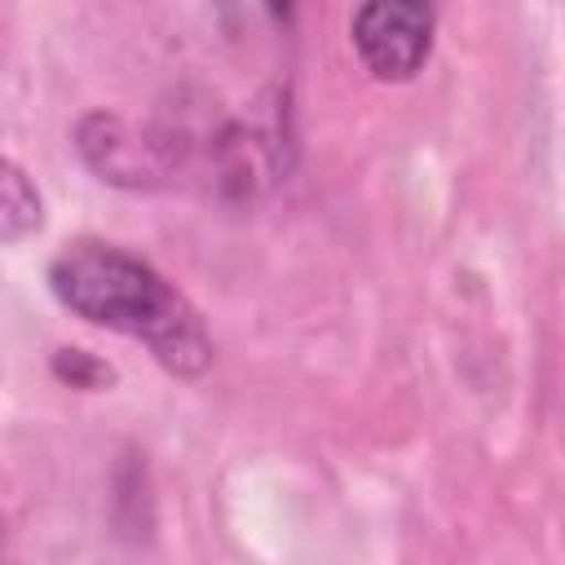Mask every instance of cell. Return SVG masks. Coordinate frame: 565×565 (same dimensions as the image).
<instances>
[{
  "label": "cell",
  "mask_w": 565,
  "mask_h": 565,
  "mask_svg": "<svg viewBox=\"0 0 565 565\" xmlns=\"http://www.w3.org/2000/svg\"><path fill=\"white\" fill-rule=\"evenodd\" d=\"M53 296L84 322L141 340L168 371L199 375L212 362L199 313L141 256L110 243H75L49 265Z\"/></svg>",
  "instance_id": "cell-1"
},
{
  "label": "cell",
  "mask_w": 565,
  "mask_h": 565,
  "mask_svg": "<svg viewBox=\"0 0 565 565\" xmlns=\"http://www.w3.org/2000/svg\"><path fill=\"white\" fill-rule=\"evenodd\" d=\"M0 221H4V238L9 243H18L26 230H35L40 225V194H35V185L22 177V168L18 163H4V194H0Z\"/></svg>",
  "instance_id": "cell-3"
},
{
  "label": "cell",
  "mask_w": 565,
  "mask_h": 565,
  "mask_svg": "<svg viewBox=\"0 0 565 565\" xmlns=\"http://www.w3.org/2000/svg\"><path fill=\"white\" fill-rule=\"evenodd\" d=\"M433 0H362L353 13V49L375 79H415L433 53Z\"/></svg>",
  "instance_id": "cell-2"
},
{
  "label": "cell",
  "mask_w": 565,
  "mask_h": 565,
  "mask_svg": "<svg viewBox=\"0 0 565 565\" xmlns=\"http://www.w3.org/2000/svg\"><path fill=\"white\" fill-rule=\"evenodd\" d=\"M221 13L234 31H265L291 18V0H221Z\"/></svg>",
  "instance_id": "cell-4"
}]
</instances>
